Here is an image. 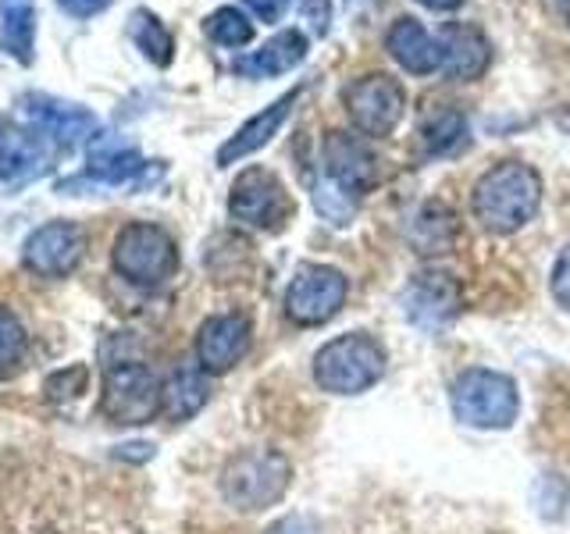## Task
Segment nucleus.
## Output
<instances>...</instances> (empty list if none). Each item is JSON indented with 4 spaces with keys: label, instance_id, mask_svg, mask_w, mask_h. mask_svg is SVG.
Instances as JSON below:
<instances>
[{
    "label": "nucleus",
    "instance_id": "1",
    "mask_svg": "<svg viewBox=\"0 0 570 534\" xmlns=\"http://www.w3.org/2000/svg\"><path fill=\"white\" fill-rule=\"evenodd\" d=\"M542 207V175L524 160H499L471 189L474 221L492 236L521 231Z\"/></svg>",
    "mask_w": 570,
    "mask_h": 534
},
{
    "label": "nucleus",
    "instance_id": "2",
    "mask_svg": "<svg viewBox=\"0 0 570 534\" xmlns=\"http://www.w3.org/2000/svg\"><path fill=\"white\" fill-rule=\"evenodd\" d=\"M293 485V459L275 445H249L222 467V498L239 513L278 506Z\"/></svg>",
    "mask_w": 570,
    "mask_h": 534
},
{
    "label": "nucleus",
    "instance_id": "3",
    "mask_svg": "<svg viewBox=\"0 0 570 534\" xmlns=\"http://www.w3.org/2000/svg\"><path fill=\"white\" fill-rule=\"evenodd\" d=\"M453 417L474 432H510L521 417V388L503 370L468 367L450 385Z\"/></svg>",
    "mask_w": 570,
    "mask_h": 534
},
{
    "label": "nucleus",
    "instance_id": "4",
    "mask_svg": "<svg viewBox=\"0 0 570 534\" xmlns=\"http://www.w3.org/2000/svg\"><path fill=\"white\" fill-rule=\"evenodd\" d=\"M389 353L367 332H346L328 338L314 353V382L328 396H361L385 378Z\"/></svg>",
    "mask_w": 570,
    "mask_h": 534
},
{
    "label": "nucleus",
    "instance_id": "5",
    "mask_svg": "<svg viewBox=\"0 0 570 534\" xmlns=\"http://www.w3.org/2000/svg\"><path fill=\"white\" fill-rule=\"evenodd\" d=\"M115 271L139 285V289H157L178 271V246L171 231L150 221H132L118 231L115 249H111Z\"/></svg>",
    "mask_w": 570,
    "mask_h": 534
},
{
    "label": "nucleus",
    "instance_id": "6",
    "mask_svg": "<svg viewBox=\"0 0 570 534\" xmlns=\"http://www.w3.org/2000/svg\"><path fill=\"white\" fill-rule=\"evenodd\" d=\"M350 296V278L332 264H303L296 267V275L285 289V317L293 320L296 328H321L328 325L338 310L346 307Z\"/></svg>",
    "mask_w": 570,
    "mask_h": 534
},
{
    "label": "nucleus",
    "instance_id": "7",
    "mask_svg": "<svg viewBox=\"0 0 570 534\" xmlns=\"http://www.w3.org/2000/svg\"><path fill=\"white\" fill-rule=\"evenodd\" d=\"M228 214L232 221L254 231H278L293 221L296 200L285 189V182L267 168H246L228 192Z\"/></svg>",
    "mask_w": 570,
    "mask_h": 534
},
{
    "label": "nucleus",
    "instance_id": "8",
    "mask_svg": "<svg viewBox=\"0 0 570 534\" xmlns=\"http://www.w3.org/2000/svg\"><path fill=\"white\" fill-rule=\"evenodd\" d=\"M100 409L111 424H150L165 409V385L147 364H118L104 374Z\"/></svg>",
    "mask_w": 570,
    "mask_h": 534
},
{
    "label": "nucleus",
    "instance_id": "9",
    "mask_svg": "<svg viewBox=\"0 0 570 534\" xmlns=\"http://www.w3.org/2000/svg\"><path fill=\"white\" fill-rule=\"evenodd\" d=\"M343 103L356 132L382 139L396 132V125L406 115V89L400 86V79L385 76V71H371V76H361L346 86Z\"/></svg>",
    "mask_w": 570,
    "mask_h": 534
},
{
    "label": "nucleus",
    "instance_id": "10",
    "mask_svg": "<svg viewBox=\"0 0 570 534\" xmlns=\"http://www.w3.org/2000/svg\"><path fill=\"white\" fill-rule=\"evenodd\" d=\"M463 310V285L456 275L442 271V267H424V271L410 275L403 289V314L421 332H442L450 328Z\"/></svg>",
    "mask_w": 570,
    "mask_h": 534
},
{
    "label": "nucleus",
    "instance_id": "11",
    "mask_svg": "<svg viewBox=\"0 0 570 534\" xmlns=\"http://www.w3.org/2000/svg\"><path fill=\"white\" fill-rule=\"evenodd\" d=\"M254 346V325L246 314H214L196 332V364L207 374H228L246 360Z\"/></svg>",
    "mask_w": 570,
    "mask_h": 534
},
{
    "label": "nucleus",
    "instance_id": "12",
    "mask_svg": "<svg viewBox=\"0 0 570 534\" xmlns=\"http://www.w3.org/2000/svg\"><path fill=\"white\" fill-rule=\"evenodd\" d=\"M321 157H325V178L338 189H346L350 196H367L374 186H379V157L367 147L361 136H350V132H328L325 136V147H321Z\"/></svg>",
    "mask_w": 570,
    "mask_h": 534
},
{
    "label": "nucleus",
    "instance_id": "13",
    "mask_svg": "<svg viewBox=\"0 0 570 534\" xmlns=\"http://www.w3.org/2000/svg\"><path fill=\"white\" fill-rule=\"evenodd\" d=\"M86 249V236L79 225L71 221H50L43 228H36L26 243V267L40 278H65L79 267Z\"/></svg>",
    "mask_w": 570,
    "mask_h": 534
},
{
    "label": "nucleus",
    "instance_id": "14",
    "mask_svg": "<svg viewBox=\"0 0 570 534\" xmlns=\"http://www.w3.org/2000/svg\"><path fill=\"white\" fill-rule=\"evenodd\" d=\"M22 115L29 125H36L40 132H47L53 142H82L89 139V132L97 129V118L86 111L79 103H68L58 97H47V93H29L22 97Z\"/></svg>",
    "mask_w": 570,
    "mask_h": 534
},
{
    "label": "nucleus",
    "instance_id": "15",
    "mask_svg": "<svg viewBox=\"0 0 570 534\" xmlns=\"http://www.w3.org/2000/svg\"><path fill=\"white\" fill-rule=\"evenodd\" d=\"M385 50L403 71H410V76H435V71H442L439 36H432L417 18H410V14L396 18V22L389 26Z\"/></svg>",
    "mask_w": 570,
    "mask_h": 534
},
{
    "label": "nucleus",
    "instance_id": "16",
    "mask_svg": "<svg viewBox=\"0 0 570 534\" xmlns=\"http://www.w3.org/2000/svg\"><path fill=\"white\" fill-rule=\"evenodd\" d=\"M439 43H442V76L460 82H474L485 76V68L492 61V47L474 26L450 22L439 32Z\"/></svg>",
    "mask_w": 570,
    "mask_h": 534
},
{
    "label": "nucleus",
    "instance_id": "17",
    "mask_svg": "<svg viewBox=\"0 0 570 534\" xmlns=\"http://www.w3.org/2000/svg\"><path fill=\"white\" fill-rule=\"evenodd\" d=\"M299 93H303V89L296 86L293 93L278 97L272 107H264V111H257L254 118H249L236 136H232L228 142H222V150H218V165H222V168H228V165H236V160H243V157H249V154H257L261 147H267V142L275 139V132L285 125V118H289V111L296 107Z\"/></svg>",
    "mask_w": 570,
    "mask_h": 534
},
{
    "label": "nucleus",
    "instance_id": "18",
    "mask_svg": "<svg viewBox=\"0 0 570 534\" xmlns=\"http://www.w3.org/2000/svg\"><path fill=\"white\" fill-rule=\"evenodd\" d=\"M406 239L414 246V254L421 257H445L453 254V246L460 239V221L450 204L442 200H424L414 218H410Z\"/></svg>",
    "mask_w": 570,
    "mask_h": 534
},
{
    "label": "nucleus",
    "instance_id": "19",
    "mask_svg": "<svg viewBox=\"0 0 570 534\" xmlns=\"http://www.w3.org/2000/svg\"><path fill=\"white\" fill-rule=\"evenodd\" d=\"M307 50H311L307 36L299 29H285V32L272 36L261 50L249 53V58H239L236 71L249 79H275V76H285V71L299 68L303 58H307Z\"/></svg>",
    "mask_w": 570,
    "mask_h": 534
},
{
    "label": "nucleus",
    "instance_id": "20",
    "mask_svg": "<svg viewBox=\"0 0 570 534\" xmlns=\"http://www.w3.org/2000/svg\"><path fill=\"white\" fill-rule=\"evenodd\" d=\"M50 165V150L43 136L22 129H0V182H26L43 175Z\"/></svg>",
    "mask_w": 570,
    "mask_h": 534
},
{
    "label": "nucleus",
    "instance_id": "21",
    "mask_svg": "<svg viewBox=\"0 0 570 534\" xmlns=\"http://www.w3.org/2000/svg\"><path fill=\"white\" fill-rule=\"evenodd\" d=\"M417 132H421L424 150L432 157H453L471 142L468 115H463L460 107H453V103L428 107V111L421 115V121H417Z\"/></svg>",
    "mask_w": 570,
    "mask_h": 534
},
{
    "label": "nucleus",
    "instance_id": "22",
    "mask_svg": "<svg viewBox=\"0 0 570 534\" xmlns=\"http://www.w3.org/2000/svg\"><path fill=\"white\" fill-rule=\"evenodd\" d=\"M210 399V374L200 364H183L171 370L165 382V414L168 421H189L196 417Z\"/></svg>",
    "mask_w": 570,
    "mask_h": 534
},
{
    "label": "nucleus",
    "instance_id": "23",
    "mask_svg": "<svg viewBox=\"0 0 570 534\" xmlns=\"http://www.w3.org/2000/svg\"><path fill=\"white\" fill-rule=\"evenodd\" d=\"M142 157L136 150H111V154H97L89 160V168L79 178H68L61 189H79V186H104V189H115V186H129L132 178L142 175Z\"/></svg>",
    "mask_w": 570,
    "mask_h": 534
},
{
    "label": "nucleus",
    "instance_id": "24",
    "mask_svg": "<svg viewBox=\"0 0 570 534\" xmlns=\"http://www.w3.org/2000/svg\"><path fill=\"white\" fill-rule=\"evenodd\" d=\"M36 0H0V47L18 65H32Z\"/></svg>",
    "mask_w": 570,
    "mask_h": 534
},
{
    "label": "nucleus",
    "instance_id": "25",
    "mask_svg": "<svg viewBox=\"0 0 570 534\" xmlns=\"http://www.w3.org/2000/svg\"><path fill=\"white\" fill-rule=\"evenodd\" d=\"M129 32H132V40L136 47L147 53V58L157 65V68H168L171 58H175V40H171V32L165 29V22H160L157 14L150 11H136L132 14V22H129Z\"/></svg>",
    "mask_w": 570,
    "mask_h": 534
},
{
    "label": "nucleus",
    "instance_id": "26",
    "mask_svg": "<svg viewBox=\"0 0 570 534\" xmlns=\"http://www.w3.org/2000/svg\"><path fill=\"white\" fill-rule=\"evenodd\" d=\"M29 349V338L22 320H18L8 307H0V382L11 378V374L22 367Z\"/></svg>",
    "mask_w": 570,
    "mask_h": 534
},
{
    "label": "nucleus",
    "instance_id": "27",
    "mask_svg": "<svg viewBox=\"0 0 570 534\" xmlns=\"http://www.w3.org/2000/svg\"><path fill=\"white\" fill-rule=\"evenodd\" d=\"M204 29H207V36L218 47H246L249 40H254V22L243 14V11H236V8H218L214 11L207 22H204Z\"/></svg>",
    "mask_w": 570,
    "mask_h": 534
},
{
    "label": "nucleus",
    "instance_id": "28",
    "mask_svg": "<svg viewBox=\"0 0 570 534\" xmlns=\"http://www.w3.org/2000/svg\"><path fill=\"white\" fill-rule=\"evenodd\" d=\"M314 210L335 228H346L356 214V196H350L346 189H338L332 178H321L314 186Z\"/></svg>",
    "mask_w": 570,
    "mask_h": 534
},
{
    "label": "nucleus",
    "instance_id": "29",
    "mask_svg": "<svg viewBox=\"0 0 570 534\" xmlns=\"http://www.w3.org/2000/svg\"><path fill=\"white\" fill-rule=\"evenodd\" d=\"M86 385H89V370L86 367H68V370L53 374V378L47 382V396L65 403V399H76L79 392H86Z\"/></svg>",
    "mask_w": 570,
    "mask_h": 534
},
{
    "label": "nucleus",
    "instance_id": "30",
    "mask_svg": "<svg viewBox=\"0 0 570 534\" xmlns=\"http://www.w3.org/2000/svg\"><path fill=\"white\" fill-rule=\"evenodd\" d=\"M549 293L557 299V307H563L570 314V243L560 249L557 264H552V275H549Z\"/></svg>",
    "mask_w": 570,
    "mask_h": 534
},
{
    "label": "nucleus",
    "instance_id": "31",
    "mask_svg": "<svg viewBox=\"0 0 570 534\" xmlns=\"http://www.w3.org/2000/svg\"><path fill=\"white\" fill-rule=\"evenodd\" d=\"M264 534H321L314 516H303V513H293V516H282L278 524H272Z\"/></svg>",
    "mask_w": 570,
    "mask_h": 534
},
{
    "label": "nucleus",
    "instance_id": "32",
    "mask_svg": "<svg viewBox=\"0 0 570 534\" xmlns=\"http://www.w3.org/2000/svg\"><path fill=\"white\" fill-rule=\"evenodd\" d=\"M243 4L254 11L261 22H278V18L289 11V0H243Z\"/></svg>",
    "mask_w": 570,
    "mask_h": 534
},
{
    "label": "nucleus",
    "instance_id": "33",
    "mask_svg": "<svg viewBox=\"0 0 570 534\" xmlns=\"http://www.w3.org/2000/svg\"><path fill=\"white\" fill-rule=\"evenodd\" d=\"M58 4L71 14V18H94L100 14L111 0H58Z\"/></svg>",
    "mask_w": 570,
    "mask_h": 534
},
{
    "label": "nucleus",
    "instance_id": "34",
    "mask_svg": "<svg viewBox=\"0 0 570 534\" xmlns=\"http://www.w3.org/2000/svg\"><path fill=\"white\" fill-rule=\"evenodd\" d=\"M421 8H428V11H456L463 0H417Z\"/></svg>",
    "mask_w": 570,
    "mask_h": 534
}]
</instances>
